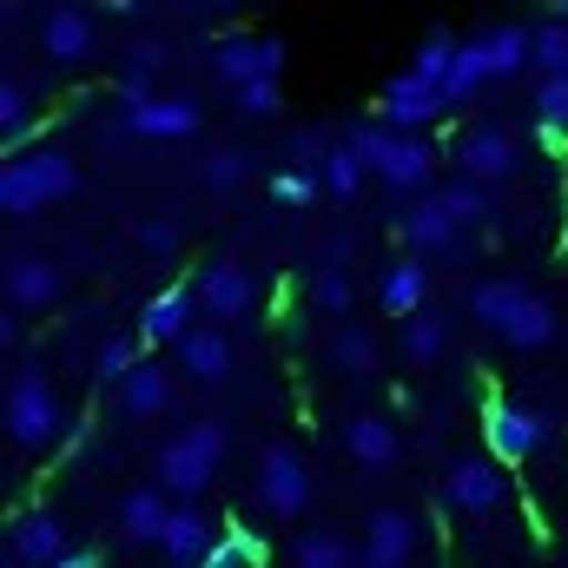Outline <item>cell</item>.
I'll return each instance as SVG.
<instances>
[{
    "mask_svg": "<svg viewBox=\"0 0 568 568\" xmlns=\"http://www.w3.org/2000/svg\"><path fill=\"white\" fill-rule=\"evenodd\" d=\"M60 429H67V404H60L53 377L40 364H13V384H7V443L33 456V449L60 443Z\"/></svg>",
    "mask_w": 568,
    "mask_h": 568,
    "instance_id": "277c9868",
    "label": "cell"
},
{
    "mask_svg": "<svg viewBox=\"0 0 568 568\" xmlns=\"http://www.w3.org/2000/svg\"><path fill=\"white\" fill-rule=\"evenodd\" d=\"M536 73L542 80H562L568 73V27L562 20H542L536 27Z\"/></svg>",
    "mask_w": 568,
    "mask_h": 568,
    "instance_id": "60d3db41",
    "label": "cell"
},
{
    "mask_svg": "<svg viewBox=\"0 0 568 568\" xmlns=\"http://www.w3.org/2000/svg\"><path fill=\"white\" fill-rule=\"evenodd\" d=\"M483 47H489V73H496V80L529 73V67H536V27H523V20L483 27Z\"/></svg>",
    "mask_w": 568,
    "mask_h": 568,
    "instance_id": "484cf974",
    "label": "cell"
},
{
    "mask_svg": "<svg viewBox=\"0 0 568 568\" xmlns=\"http://www.w3.org/2000/svg\"><path fill=\"white\" fill-rule=\"evenodd\" d=\"M456 239H463V225H456V212L443 205V192L404 205V245H410V258H436V252H449Z\"/></svg>",
    "mask_w": 568,
    "mask_h": 568,
    "instance_id": "d6986e66",
    "label": "cell"
},
{
    "mask_svg": "<svg viewBox=\"0 0 568 568\" xmlns=\"http://www.w3.org/2000/svg\"><path fill=\"white\" fill-rule=\"evenodd\" d=\"M523 297H529V284H516V278H476L469 284V297H463V311L483 324V331H509V317L523 311Z\"/></svg>",
    "mask_w": 568,
    "mask_h": 568,
    "instance_id": "cb8c5ba5",
    "label": "cell"
},
{
    "mask_svg": "<svg viewBox=\"0 0 568 568\" xmlns=\"http://www.w3.org/2000/svg\"><path fill=\"white\" fill-rule=\"evenodd\" d=\"M140 364H145V344H140V337H106V344L93 351V384H113V390H120Z\"/></svg>",
    "mask_w": 568,
    "mask_h": 568,
    "instance_id": "d590c367",
    "label": "cell"
},
{
    "mask_svg": "<svg viewBox=\"0 0 568 568\" xmlns=\"http://www.w3.org/2000/svg\"><path fill=\"white\" fill-rule=\"evenodd\" d=\"M529 106H536V126H542L549 140H568V73L562 80H536Z\"/></svg>",
    "mask_w": 568,
    "mask_h": 568,
    "instance_id": "f35d334b",
    "label": "cell"
},
{
    "mask_svg": "<svg viewBox=\"0 0 568 568\" xmlns=\"http://www.w3.org/2000/svg\"><path fill=\"white\" fill-rule=\"evenodd\" d=\"M7 542H13V549H7V562L13 568H60L67 556H73V549H67V523H60V509H20Z\"/></svg>",
    "mask_w": 568,
    "mask_h": 568,
    "instance_id": "9a60e30c",
    "label": "cell"
},
{
    "mask_svg": "<svg viewBox=\"0 0 568 568\" xmlns=\"http://www.w3.org/2000/svg\"><path fill=\"white\" fill-rule=\"evenodd\" d=\"M225 424H212V417H199V424H185L172 443H159V456H152V483L172 496V503H199L205 489H212V476L225 469Z\"/></svg>",
    "mask_w": 568,
    "mask_h": 568,
    "instance_id": "6da1fadb",
    "label": "cell"
},
{
    "mask_svg": "<svg viewBox=\"0 0 568 568\" xmlns=\"http://www.w3.org/2000/svg\"><path fill=\"white\" fill-rule=\"evenodd\" d=\"M443 503H449L456 516H496V509L509 503L503 463H496V456H456V463L443 469Z\"/></svg>",
    "mask_w": 568,
    "mask_h": 568,
    "instance_id": "30bf717a",
    "label": "cell"
},
{
    "mask_svg": "<svg viewBox=\"0 0 568 568\" xmlns=\"http://www.w3.org/2000/svg\"><path fill=\"white\" fill-rule=\"evenodd\" d=\"M73 185H80L73 152H60V145H33V152H20V159L0 165V212H7V219H33V212L60 205Z\"/></svg>",
    "mask_w": 568,
    "mask_h": 568,
    "instance_id": "3957f363",
    "label": "cell"
},
{
    "mask_svg": "<svg viewBox=\"0 0 568 568\" xmlns=\"http://www.w3.org/2000/svg\"><path fill=\"white\" fill-rule=\"evenodd\" d=\"M436 113H449V106H443V93H436V87H424L410 67H404V73L377 93V120H384L390 133H429V120H436Z\"/></svg>",
    "mask_w": 568,
    "mask_h": 568,
    "instance_id": "2e32d148",
    "label": "cell"
},
{
    "mask_svg": "<svg viewBox=\"0 0 568 568\" xmlns=\"http://www.w3.org/2000/svg\"><path fill=\"white\" fill-rule=\"evenodd\" d=\"M317 192H324L317 172H297V165H284L278 179H272V199L278 205H317Z\"/></svg>",
    "mask_w": 568,
    "mask_h": 568,
    "instance_id": "ee69618b",
    "label": "cell"
},
{
    "mask_svg": "<svg viewBox=\"0 0 568 568\" xmlns=\"http://www.w3.org/2000/svg\"><path fill=\"white\" fill-rule=\"evenodd\" d=\"M172 509H179V503H172L159 483H140V489H126V496H120V529H126V542H152V549H159V536H165Z\"/></svg>",
    "mask_w": 568,
    "mask_h": 568,
    "instance_id": "603a6c76",
    "label": "cell"
},
{
    "mask_svg": "<svg viewBox=\"0 0 568 568\" xmlns=\"http://www.w3.org/2000/svg\"><path fill=\"white\" fill-rule=\"evenodd\" d=\"M165 67H172V40H165V33H145V40L126 47V87H133V93H159L152 73H165Z\"/></svg>",
    "mask_w": 568,
    "mask_h": 568,
    "instance_id": "e575fe53",
    "label": "cell"
},
{
    "mask_svg": "<svg viewBox=\"0 0 568 568\" xmlns=\"http://www.w3.org/2000/svg\"><path fill=\"white\" fill-rule=\"evenodd\" d=\"M331 133H324V126H297V133H291V140H284V159H291V165H297V172H317V165H324V152H331Z\"/></svg>",
    "mask_w": 568,
    "mask_h": 568,
    "instance_id": "b9f144b4",
    "label": "cell"
},
{
    "mask_svg": "<svg viewBox=\"0 0 568 568\" xmlns=\"http://www.w3.org/2000/svg\"><path fill=\"white\" fill-rule=\"evenodd\" d=\"M377 357H384V344H377V331L371 324H337L331 331V364L344 371V377H364V371H377Z\"/></svg>",
    "mask_w": 568,
    "mask_h": 568,
    "instance_id": "f1b7e54d",
    "label": "cell"
},
{
    "mask_svg": "<svg viewBox=\"0 0 568 568\" xmlns=\"http://www.w3.org/2000/svg\"><path fill=\"white\" fill-rule=\"evenodd\" d=\"M456 47H463V40H456V33H443V27H436V33H424V40H417L410 73H417L424 87H436V93H443V80H449V67H456Z\"/></svg>",
    "mask_w": 568,
    "mask_h": 568,
    "instance_id": "8d00e7d4",
    "label": "cell"
},
{
    "mask_svg": "<svg viewBox=\"0 0 568 568\" xmlns=\"http://www.w3.org/2000/svg\"><path fill=\"white\" fill-rule=\"evenodd\" d=\"M172 397H179L172 371H165V364H140V371L120 384V417H126V424H159V417L172 410Z\"/></svg>",
    "mask_w": 568,
    "mask_h": 568,
    "instance_id": "44dd1931",
    "label": "cell"
},
{
    "mask_svg": "<svg viewBox=\"0 0 568 568\" xmlns=\"http://www.w3.org/2000/svg\"><path fill=\"white\" fill-rule=\"evenodd\" d=\"M212 73H219L232 93H245V87H258V80H278L284 73V40L278 33L232 27V33L212 40Z\"/></svg>",
    "mask_w": 568,
    "mask_h": 568,
    "instance_id": "8992f818",
    "label": "cell"
},
{
    "mask_svg": "<svg viewBox=\"0 0 568 568\" xmlns=\"http://www.w3.org/2000/svg\"><path fill=\"white\" fill-rule=\"evenodd\" d=\"M60 568H100V556H87V549H73V556H67Z\"/></svg>",
    "mask_w": 568,
    "mask_h": 568,
    "instance_id": "7dc6e473",
    "label": "cell"
},
{
    "mask_svg": "<svg viewBox=\"0 0 568 568\" xmlns=\"http://www.w3.org/2000/svg\"><path fill=\"white\" fill-rule=\"evenodd\" d=\"M133 239H140V252H152V258H172L185 245V225L172 212H145L140 225H133Z\"/></svg>",
    "mask_w": 568,
    "mask_h": 568,
    "instance_id": "ab89813d",
    "label": "cell"
},
{
    "mask_svg": "<svg viewBox=\"0 0 568 568\" xmlns=\"http://www.w3.org/2000/svg\"><path fill=\"white\" fill-rule=\"evenodd\" d=\"M351 145H357V159L390 185V192H404V199H429V179H436V145L429 133H390L384 120H364V126H351Z\"/></svg>",
    "mask_w": 568,
    "mask_h": 568,
    "instance_id": "7a4b0ae2",
    "label": "cell"
},
{
    "mask_svg": "<svg viewBox=\"0 0 568 568\" xmlns=\"http://www.w3.org/2000/svg\"><path fill=\"white\" fill-rule=\"evenodd\" d=\"M33 53H40L47 67H87V60L100 53V20H93L87 7H73V0L40 7V13H33Z\"/></svg>",
    "mask_w": 568,
    "mask_h": 568,
    "instance_id": "5b68a950",
    "label": "cell"
},
{
    "mask_svg": "<svg viewBox=\"0 0 568 568\" xmlns=\"http://www.w3.org/2000/svg\"><path fill=\"white\" fill-rule=\"evenodd\" d=\"M377 304H384L390 317H417V311H429V265L424 258H397V265L377 278Z\"/></svg>",
    "mask_w": 568,
    "mask_h": 568,
    "instance_id": "d4e9b609",
    "label": "cell"
},
{
    "mask_svg": "<svg viewBox=\"0 0 568 568\" xmlns=\"http://www.w3.org/2000/svg\"><path fill=\"white\" fill-rule=\"evenodd\" d=\"M192 297H199L205 324H232V317H245V311H252L258 284H252V272H245L239 258H212V265L192 278Z\"/></svg>",
    "mask_w": 568,
    "mask_h": 568,
    "instance_id": "5bb4252c",
    "label": "cell"
},
{
    "mask_svg": "<svg viewBox=\"0 0 568 568\" xmlns=\"http://www.w3.org/2000/svg\"><path fill=\"white\" fill-rule=\"evenodd\" d=\"M489 80H496V73H489V47H483V33H463V47H456V67H449V80H443V106H463V100H476Z\"/></svg>",
    "mask_w": 568,
    "mask_h": 568,
    "instance_id": "4316f807",
    "label": "cell"
},
{
    "mask_svg": "<svg viewBox=\"0 0 568 568\" xmlns=\"http://www.w3.org/2000/svg\"><path fill=\"white\" fill-rule=\"evenodd\" d=\"M443 205L456 212V225H483V219H489V192H483V185H469V179L443 185Z\"/></svg>",
    "mask_w": 568,
    "mask_h": 568,
    "instance_id": "7bdbcfd3",
    "label": "cell"
},
{
    "mask_svg": "<svg viewBox=\"0 0 568 568\" xmlns=\"http://www.w3.org/2000/svg\"><path fill=\"white\" fill-rule=\"evenodd\" d=\"M417 542H424V523L397 503L371 509L357 523V568H410L417 562Z\"/></svg>",
    "mask_w": 568,
    "mask_h": 568,
    "instance_id": "52a82bcc",
    "label": "cell"
},
{
    "mask_svg": "<svg viewBox=\"0 0 568 568\" xmlns=\"http://www.w3.org/2000/svg\"><path fill=\"white\" fill-rule=\"evenodd\" d=\"M212 549H219V542H212L205 509H199V503H179V509H172V523H165V536H159V556H165L172 568H199Z\"/></svg>",
    "mask_w": 568,
    "mask_h": 568,
    "instance_id": "7402d4cb",
    "label": "cell"
},
{
    "mask_svg": "<svg viewBox=\"0 0 568 568\" xmlns=\"http://www.w3.org/2000/svg\"><path fill=\"white\" fill-rule=\"evenodd\" d=\"M239 113H245V120H278V113H284V87H278V80L245 87V93H239Z\"/></svg>",
    "mask_w": 568,
    "mask_h": 568,
    "instance_id": "f6af8a7d",
    "label": "cell"
},
{
    "mask_svg": "<svg viewBox=\"0 0 568 568\" xmlns=\"http://www.w3.org/2000/svg\"><path fill=\"white\" fill-rule=\"evenodd\" d=\"M27 140H33V100L20 80H0V152L20 159V152H33Z\"/></svg>",
    "mask_w": 568,
    "mask_h": 568,
    "instance_id": "f546056e",
    "label": "cell"
},
{
    "mask_svg": "<svg viewBox=\"0 0 568 568\" xmlns=\"http://www.w3.org/2000/svg\"><path fill=\"white\" fill-rule=\"evenodd\" d=\"M126 133H140V140H192L199 133V100H185V93H133L126 87Z\"/></svg>",
    "mask_w": 568,
    "mask_h": 568,
    "instance_id": "7c38bea8",
    "label": "cell"
},
{
    "mask_svg": "<svg viewBox=\"0 0 568 568\" xmlns=\"http://www.w3.org/2000/svg\"><path fill=\"white\" fill-rule=\"evenodd\" d=\"M0 351H7V357L20 351V311H7V317H0Z\"/></svg>",
    "mask_w": 568,
    "mask_h": 568,
    "instance_id": "bcb514c9",
    "label": "cell"
},
{
    "mask_svg": "<svg viewBox=\"0 0 568 568\" xmlns=\"http://www.w3.org/2000/svg\"><path fill=\"white\" fill-rule=\"evenodd\" d=\"M311 463L291 449V443H265L258 449V503L272 509V516H304L311 509Z\"/></svg>",
    "mask_w": 568,
    "mask_h": 568,
    "instance_id": "8fae6325",
    "label": "cell"
},
{
    "mask_svg": "<svg viewBox=\"0 0 568 568\" xmlns=\"http://www.w3.org/2000/svg\"><path fill=\"white\" fill-rule=\"evenodd\" d=\"M0 284H7V311H53L67 297V272L53 252H7L0 258Z\"/></svg>",
    "mask_w": 568,
    "mask_h": 568,
    "instance_id": "9c48e42d",
    "label": "cell"
},
{
    "mask_svg": "<svg viewBox=\"0 0 568 568\" xmlns=\"http://www.w3.org/2000/svg\"><path fill=\"white\" fill-rule=\"evenodd\" d=\"M364 179H371V165L357 159V145L337 140L324 152V165H317V185H324V199H357L364 192Z\"/></svg>",
    "mask_w": 568,
    "mask_h": 568,
    "instance_id": "4dcf8cb0",
    "label": "cell"
},
{
    "mask_svg": "<svg viewBox=\"0 0 568 568\" xmlns=\"http://www.w3.org/2000/svg\"><path fill=\"white\" fill-rule=\"evenodd\" d=\"M456 165H463V179L469 185H503L516 165H523V145H516V133L509 126H469L463 140H456Z\"/></svg>",
    "mask_w": 568,
    "mask_h": 568,
    "instance_id": "4fadbf2b",
    "label": "cell"
},
{
    "mask_svg": "<svg viewBox=\"0 0 568 568\" xmlns=\"http://www.w3.org/2000/svg\"><path fill=\"white\" fill-rule=\"evenodd\" d=\"M311 304H317L324 317L351 324V304H357V291H351V272H344V265H317V278H311Z\"/></svg>",
    "mask_w": 568,
    "mask_h": 568,
    "instance_id": "74e56055",
    "label": "cell"
},
{
    "mask_svg": "<svg viewBox=\"0 0 568 568\" xmlns=\"http://www.w3.org/2000/svg\"><path fill=\"white\" fill-rule=\"evenodd\" d=\"M556 337H562V317H556V304L529 291V297H523V311L509 317V331H503V344H509V351H549Z\"/></svg>",
    "mask_w": 568,
    "mask_h": 568,
    "instance_id": "83f0119b",
    "label": "cell"
},
{
    "mask_svg": "<svg viewBox=\"0 0 568 568\" xmlns=\"http://www.w3.org/2000/svg\"><path fill=\"white\" fill-rule=\"evenodd\" d=\"M483 443H489V456H496L503 469H516V463H529V456L549 443V417H542L536 404L496 397V404L483 410Z\"/></svg>",
    "mask_w": 568,
    "mask_h": 568,
    "instance_id": "ba28073f",
    "label": "cell"
},
{
    "mask_svg": "<svg viewBox=\"0 0 568 568\" xmlns=\"http://www.w3.org/2000/svg\"><path fill=\"white\" fill-rule=\"evenodd\" d=\"M291 568H357V549L337 529H304L291 549Z\"/></svg>",
    "mask_w": 568,
    "mask_h": 568,
    "instance_id": "836d02e7",
    "label": "cell"
},
{
    "mask_svg": "<svg viewBox=\"0 0 568 568\" xmlns=\"http://www.w3.org/2000/svg\"><path fill=\"white\" fill-rule=\"evenodd\" d=\"M192 311H199V297H192V284H172V291H159V297H145L140 304V344H185L199 324H192Z\"/></svg>",
    "mask_w": 568,
    "mask_h": 568,
    "instance_id": "e0dca14e",
    "label": "cell"
},
{
    "mask_svg": "<svg viewBox=\"0 0 568 568\" xmlns=\"http://www.w3.org/2000/svg\"><path fill=\"white\" fill-rule=\"evenodd\" d=\"M404 364H436L443 351H449V317L443 311H417V317H404Z\"/></svg>",
    "mask_w": 568,
    "mask_h": 568,
    "instance_id": "1f68e13d",
    "label": "cell"
},
{
    "mask_svg": "<svg viewBox=\"0 0 568 568\" xmlns=\"http://www.w3.org/2000/svg\"><path fill=\"white\" fill-rule=\"evenodd\" d=\"M344 449H351V463H357V469H371V476H377V469H390V463H397V449H404V443H397V424H390L384 410H351V417H344Z\"/></svg>",
    "mask_w": 568,
    "mask_h": 568,
    "instance_id": "ffe728a7",
    "label": "cell"
},
{
    "mask_svg": "<svg viewBox=\"0 0 568 568\" xmlns=\"http://www.w3.org/2000/svg\"><path fill=\"white\" fill-rule=\"evenodd\" d=\"M232 364H239V351H232V331H225V324H199V331L179 344V371H185L192 384H205V390H219V384L232 377Z\"/></svg>",
    "mask_w": 568,
    "mask_h": 568,
    "instance_id": "ac0fdd59",
    "label": "cell"
},
{
    "mask_svg": "<svg viewBox=\"0 0 568 568\" xmlns=\"http://www.w3.org/2000/svg\"><path fill=\"white\" fill-rule=\"evenodd\" d=\"M245 179H252V152H245V145H212V152L199 159V185H205V192H219V199H225V192H239Z\"/></svg>",
    "mask_w": 568,
    "mask_h": 568,
    "instance_id": "d6a6232c",
    "label": "cell"
}]
</instances>
